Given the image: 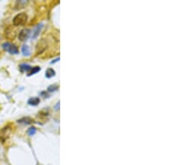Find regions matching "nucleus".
<instances>
[{
  "instance_id": "f257e3e1",
  "label": "nucleus",
  "mask_w": 188,
  "mask_h": 165,
  "mask_svg": "<svg viewBox=\"0 0 188 165\" xmlns=\"http://www.w3.org/2000/svg\"><path fill=\"white\" fill-rule=\"evenodd\" d=\"M28 20V15L25 13H19L13 19V24L14 26H20L26 24Z\"/></svg>"
},
{
  "instance_id": "f03ea898",
  "label": "nucleus",
  "mask_w": 188,
  "mask_h": 165,
  "mask_svg": "<svg viewBox=\"0 0 188 165\" xmlns=\"http://www.w3.org/2000/svg\"><path fill=\"white\" fill-rule=\"evenodd\" d=\"M17 35V32H16V28L15 27H8L6 29H5V38L8 40H13V39L15 38V37Z\"/></svg>"
},
{
  "instance_id": "7ed1b4c3",
  "label": "nucleus",
  "mask_w": 188,
  "mask_h": 165,
  "mask_svg": "<svg viewBox=\"0 0 188 165\" xmlns=\"http://www.w3.org/2000/svg\"><path fill=\"white\" fill-rule=\"evenodd\" d=\"M30 35V30L28 28H24V29L21 30L19 33V39L21 42L26 41L28 38V37Z\"/></svg>"
},
{
  "instance_id": "20e7f679",
  "label": "nucleus",
  "mask_w": 188,
  "mask_h": 165,
  "mask_svg": "<svg viewBox=\"0 0 188 165\" xmlns=\"http://www.w3.org/2000/svg\"><path fill=\"white\" fill-rule=\"evenodd\" d=\"M11 133V129L9 127H4V129L0 130V139L2 141H4Z\"/></svg>"
},
{
  "instance_id": "39448f33",
  "label": "nucleus",
  "mask_w": 188,
  "mask_h": 165,
  "mask_svg": "<svg viewBox=\"0 0 188 165\" xmlns=\"http://www.w3.org/2000/svg\"><path fill=\"white\" fill-rule=\"evenodd\" d=\"M46 48V43L44 40L40 41V43H39L38 46H37V53H41L42 52H44Z\"/></svg>"
},
{
  "instance_id": "423d86ee",
  "label": "nucleus",
  "mask_w": 188,
  "mask_h": 165,
  "mask_svg": "<svg viewBox=\"0 0 188 165\" xmlns=\"http://www.w3.org/2000/svg\"><path fill=\"white\" fill-rule=\"evenodd\" d=\"M42 28H43V24H39L38 26L35 28V29H33V36H32V38H36L37 37L39 36V33H40V31L42 30Z\"/></svg>"
},
{
  "instance_id": "0eeeda50",
  "label": "nucleus",
  "mask_w": 188,
  "mask_h": 165,
  "mask_svg": "<svg viewBox=\"0 0 188 165\" xmlns=\"http://www.w3.org/2000/svg\"><path fill=\"white\" fill-rule=\"evenodd\" d=\"M7 51H8L11 54H17V53H19V49H18V48H17V46L14 44H9Z\"/></svg>"
},
{
  "instance_id": "6e6552de",
  "label": "nucleus",
  "mask_w": 188,
  "mask_h": 165,
  "mask_svg": "<svg viewBox=\"0 0 188 165\" xmlns=\"http://www.w3.org/2000/svg\"><path fill=\"white\" fill-rule=\"evenodd\" d=\"M39 98H36V97H35V98H32L30 99H28V104L29 105H32V106H36V105H38L39 104Z\"/></svg>"
},
{
  "instance_id": "1a4fd4ad",
  "label": "nucleus",
  "mask_w": 188,
  "mask_h": 165,
  "mask_svg": "<svg viewBox=\"0 0 188 165\" xmlns=\"http://www.w3.org/2000/svg\"><path fill=\"white\" fill-rule=\"evenodd\" d=\"M22 53L24 56H29L30 55V50L29 48L27 45H24L22 48Z\"/></svg>"
},
{
  "instance_id": "9d476101",
  "label": "nucleus",
  "mask_w": 188,
  "mask_h": 165,
  "mask_svg": "<svg viewBox=\"0 0 188 165\" xmlns=\"http://www.w3.org/2000/svg\"><path fill=\"white\" fill-rule=\"evenodd\" d=\"M19 123H26V124H28V123H33V119L30 118H21L19 119L18 121Z\"/></svg>"
},
{
  "instance_id": "9b49d317",
  "label": "nucleus",
  "mask_w": 188,
  "mask_h": 165,
  "mask_svg": "<svg viewBox=\"0 0 188 165\" xmlns=\"http://www.w3.org/2000/svg\"><path fill=\"white\" fill-rule=\"evenodd\" d=\"M55 75V71L53 69H48L47 71H46V73H45V76L47 77V78H52L53 76Z\"/></svg>"
},
{
  "instance_id": "f8f14e48",
  "label": "nucleus",
  "mask_w": 188,
  "mask_h": 165,
  "mask_svg": "<svg viewBox=\"0 0 188 165\" xmlns=\"http://www.w3.org/2000/svg\"><path fill=\"white\" fill-rule=\"evenodd\" d=\"M39 71H40V68L39 67H35L33 68V69H31L30 72L28 73V75H33V74H35V73H37L39 72Z\"/></svg>"
},
{
  "instance_id": "ddd939ff",
  "label": "nucleus",
  "mask_w": 188,
  "mask_h": 165,
  "mask_svg": "<svg viewBox=\"0 0 188 165\" xmlns=\"http://www.w3.org/2000/svg\"><path fill=\"white\" fill-rule=\"evenodd\" d=\"M19 68H20V69L22 71H28V70H31V69H32V68L28 64H21L20 66H19Z\"/></svg>"
},
{
  "instance_id": "4468645a",
  "label": "nucleus",
  "mask_w": 188,
  "mask_h": 165,
  "mask_svg": "<svg viewBox=\"0 0 188 165\" xmlns=\"http://www.w3.org/2000/svg\"><path fill=\"white\" fill-rule=\"evenodd\" d=\"M35 133H36V129H35V127H31L30 129L28 130V135H30V136H32V135H33V134H35Z\"/></svg>"
},
{
  "instance_id": "2eb2a0df",
  "label": "nucleus",
  "mask_w": 188,
  "mask_h": 165,
  "mask_svg": "<svg viewBox=\"0 0 188 165\" xmlns=\"http://www.w3.org/2000/svg\"><path fill=\"white\" fill-rule=\"evenodd\" d=\"M56 89H57L56 86H50V87H49V89H48V90H49V92H52V91H55Z\"/></svg>"
}]
</instances>
